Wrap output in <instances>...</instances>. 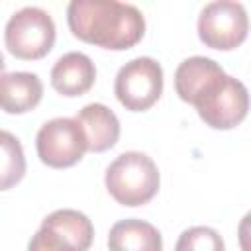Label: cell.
Listing matches in <instances>:
<instances>
[{
    "label": "cell",
    "mask_w": 251,
    "mask_h": 251,
    "mask_svg": "<svg viewBox=\"0 0 251 251\" xmlns=\"http://www.w3.org/2000/svg\"><path fill=\"white\" fill-rule=\"evenodd\" d=\"M96 80V67L84 53L71 51L59 57L51 69V84L63 96H82Z\"/></svg>",
    "instance_id": "cell-8"
},
{
    "label": "cell",
    "mask_w": 251,
    "mask_h": 251,
    "mask_svg": "<svg viewBox=\"0 0 251 251\" xmlns=\"http://www.w3.org/2000/svg\"><path fill=\"white\" fill-rule=\"evenodd\" d=\"M110 251H163L159 229L143 220L127 218L116 222L108 235Z\"/></svg>",
    "instance_id": "cell-11"
},
{
    "label": "cell",
    "mask_w": 251,
    "mask_h": 251,
    "mask_svg": "<svg viewBox=\"0 0 251 251\" xmlns=\"http://www.w3.org/2000/svg\"><path fill=\"white\" fill-rule=\"evenodd\" d=\"M25 175V155L20 139L0 129V190H8L18 184Z\"/></svg>",
    "instance_id": "cell-14"
},
{
    "label": "cell",
    "mask_w": 251,
    "mask_h": 251,
    "mask_svg": "<svg viewBox=\"0 0 251 251\" xmlns=\"http://www.w3.org/2000/svg\"><path fill=\"white\" fill-rule=\"evenodd\" d=\"M200 120L214 129H231L243 122L249 110V94L241 80L222 75L192 100Z\"/></svg>",
    "instance_id": "cell-3"
},
{
    "label": "cell",
    "mask_w": 251,
    "mask_h": 251,
    "mask_svg": "<svg viewBox=\"0 0 251 251\" xmlns=\"http://www.w3.org/2000/svg\"><path fill=\"white\" fill-rule=\"evenodd\" d=\"M35 149L37 157L47 167L67 169L84 157L88 145L84 131L75 118H53L39 127Z\"/></svg>",
    "instance_id": "cell-7"
},
{
    "label": "cell",
    "mask_w": 251,
    "mask_h": 251,
    "mask_svg": "<svg viewBox=\"0 0 251 251\" xmlns=\"http://www.w3.org/2000/svg\"><path fill=\"white\" fill-rule=\"evenodd\" d=\"M114 94L129 112L149 110L163 94V69L151 57L127 61L116 75Z\"/></svg>",
    "instance_id": "cell-5"
},
{
    "label": "cell",
    "mask_w": 251,
    "mask_h": 251,
    "mask_svg": "<svg viewBox=\"0 0 251 251\" xmlns=\"http://www.w3.org/2000/svg\"><path fill=\"white\" fill-rule=\"evenodd\" d=\"M27 251H78V249L61 231L41 224V227L31 237Z\"/></svg>",
    "instance_id": "cell-16"
},
{
    "label": "cell",
    "mask_w": 251,
    "mask_h": 251,
    "mask_svg": "<svg viewBox=\"0 0 251 251\" xmlns=\"http://www.w3.org/2000/svg\"><path fill=\"white\" fill-rule=\"evenodd\" d=\"M249 29L247 12L241 2L216 0L202 8L198 16V37L206 47L229 51L239 47Z\"/></svg>",
    "instance_id": "cell-6"
},
{
    "label": "cell",
    "mask_w": 251,
    "mask_h": 251,
    "mask_svg": "<svg viewBox=\"0 0 251 251\" xmlns=\"http://www.w3.org/2000/svg\"><path fill=\"white\" fill-rule=\"evenodd\" d=\"M224 75V69L208 57H188L175 71V90L180 100L192 104V100L218 76Z\"/></svg>",
    "instance_id": "cell-12"
},
{
    "label": "cell",
    "mask_w": 251,
    "mask_h": 251,
    "mask_svg": "<svg viewBox=\"0 0 251 251\" xmlns=\"http://www.w3.org/2000/svg\"><path fill=\"white\" fill-rule=\"evenodd\" d=\"M4 41L8 51L18 59H41L53 49L55 22L45 10L25 6L10 16L4 29Z\"/></svg>",
    "instance_id": "cell-4"
},
{
    "label": "cell",
    "mask_w": 251,
    "mask_h": 251,
    "mask_svg": "<svg viewBox=\"0 0 251 251\" xmlns=\"http://www.w3.org/2000/svg\"><path fill=\"white\" fill-rule=\"evenodd\" d=\"M43 226H49L57 231H61L78 251H86L94 239V226L92 222L78 210L63 208L51 212L43 222Z\"/></svg>",
    "instance_id": "cell-13"
},
{
    "label": "cell",
    "mask_w": 251,
    "mask_h": 251,
    "mask_svg": "<svg viewBox=\"0 0 251 251\" xmlns=\"http://www.w3.org/2000/svg\"><path fill=\"white\" fill-rule=\"evenodd\" d=\"M175 251H226V245L216 229L208 226H194L178 235Z\"/></svg>",
    "instance_id": "cell-15"
},
{
    "label": "cell",
    "mask_w": 251,
    "mask_h": 251,
    "mask_svg": "<svg viewBox=\"0 0 251 251\" xmlns=\"http://www.w3.org/2000/svg\"><path fill=\"white\" fill-rule=\"evenodd\" d=\"M106 188L122 206L147 204L159 190V169L151 157L139 151H127L110 163L104 176Z\"/></svg>",
    "instance_id": "cell-2"
},
{
    "label": "cell",
    "mask_w": 251,
    "mask_h": 251,
    "mask_svg": "<svg viewBox=\"0 0 251 251\" xmlns=\"http://www.w3.org/2000/svg\"><path fill=\"white\" fill-rule=\"evenodd\" d=\"M43 96V84L33 73H6L0 76V110L6 114H25Z\"/></svg>",
    "instance_id": "cell-10"
},
{
    "label": "cell",
    "mask_w": 251,
    "mask_h": 251,
    "mask_svg": "<svg viewBox=\"0 0 251 251\" xmlns=\"http://www.w3.org/2000/svg\"><path fill=\"white\" fill-rule=\"evenodd\" d=\"M67 22L75 37L112 51H124L141 41L145 18L133 6L116 0H73Z\"/></svg>",
    "instance_id": "cell-1"
},
{
    "label": "cell",
    "mask_w": 251,
    "mask_h": 251,
    "mask_svg": "<svg viewBox=\"0 0 251 251\" xmlns=\"http://www.w3.org/2000/svg\"><path fill=\"white\" fill-rule=\"evenodd\" d=\"M75 120L84 131L88 151L102 153L118 143L120 120L108 106L98 104V102L86 104L82 110H78Z\"/></svg>",
    "instance_id": "cell-9"
},
{
    "label": "cell",
    "mask_w": 251,
    "mask_h": 251,
    "mask_svg": "<svg viewBox=\"0 0 251 251\" xmlns=\"http://www.w3.org/2000/svg\"><path fill=\"white\" fill-rule=\"evenodd\" d=\"M4 57H2V53H0V76H2V73H4Z\"/></svg>",
    "instance_id": "cell-17"
}]
</instances>
